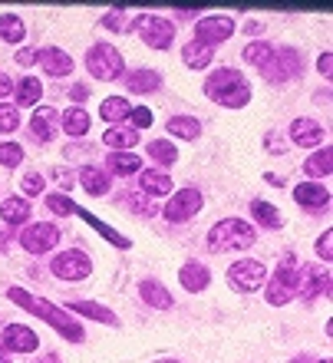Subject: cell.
Here are the masks:
<instances>
[{"mask_svg": "<svg viewBox=\"0 0 333 363\" xmlns=\"http://www.w3.org/2000/svg\"><path fill=\"white\" fill-rule=\"evenodd\" d=\"M57 109H50V106H40L33 119H30V133L37 143H50V139H57Z\"/></svg>", "mask_w": 333, "mask_h": 363, "instance_id": "2e32d148", "label": "cell"}, {"mask_svg": "<svg viewBox=\"0 0 333 363\" xmlns=\"http://www.w3.org/2000/svg\"><path fill=\"white\" fill-rule=\"evenodd\" d=\"M86 67L96 79H119L123 77V53L109 43H96L89 53H86Z\"/></svg>", "mask_w": 333, "mask_h": 363, "instance_id": "5b68a950", "label": "cell"}, {"mask_svg": "<svg viewBox=\"0 0 333 363\" xmlns=\"http://www.w3.org/2000/svg\"><path fill=\"white\" fill-rule=\"evenodd\" d=\"M60 123H63V129H67L69 135H86L89 133V116H86V109H79V106L67 109V113L60 116Z\"/></svg>", "mask_w": 333, "mask_h": 363, "instance_id": "4dcf8cb0", "label": "cell"}, {"mask_svg": "<svg viewBox=\"0 0 333 363\" xmlns=\"http://www.w3.org/2000/svg\"><path fill=\"white\" fill-rule=\"evenodd\" d=\"M109 169H113L115 175H135L142 169V159L135 152H113L109 155Z\"/></svg>", "mask_w": 333, "mask_h": 363, "instance_id": "1f68e13d", "label": "cell"}, {"mask_svg": "<svg viewBox=\"0 0 333 363\" xmlns=\"http://www.w3.org/2000/svg\"><path fill=\"white\" fill-rule=\"evenodd\" d=\"M327 284H330V274H320L317 268H307L304 281H297V294L310 301V297H317L320 291H327Z\"/></svg>", "mask_w": 333, "mask_h": 363, "instance_id": "603a6c76", "label": "cell"}, {"mask_svg": "<svg viewBox=\"0 0 333 363\" xmlns=\"http://www.w3.org/2000/svg\"><path fill=\"white\" fill-rule=\"evenodd\" d=\"M73 311L83 317H93V320H99V324H109V327H119V317L113 314V311H106L103 304H93V301H73Z\"/></svg>", "mask_w": 333, "mask_h": 363, "instance_id": "d4e9b609", "label": "cell"}, {"mask_svg": "<svg viewBox=\"0 0 333 363\" xmlns=\"http://www.w3.org/2000/svg\"><path fill=\"white\" fill-rule=\"evenodd\" d=\"M333 169V152L330 149H320V152H314L310 159L304 162V172L310 175V179H327Z\"/></svg>", "mask_w": 333, "mask_h": 363, "instance_id": "f546056e", "label": "cell"}, {"mask_svg": "<svg viewBox=\"0 0 333 363\" xmlns=\"http://www.w3.org/2000/svg\"><path fill=\"white\" fill-rule=\"evenodd\" d=\"M261 73H264V79H271V83H287V79H294L297 73H300V53L290 47H277L274 53H271V60L261 67Z\"/></svg>", "mask_w": 333, "mask_h": 363, "instance_id": "52a82bcc", "label": "cell"}, {"mask_svg": "<svg viewBox=\"0 0 333 363\" xmlns=\"http://www.w3.org/2000/svg\"><path fill=\"white\" fill-rule=\"evenodd\" d=\"M20 189L27 191V195H40V191H43V179H40L37 172H30V175H23V182H20Z\"/></svg>", "mask_w": 333, "mask_h": 363, "instance_id": "7bdbcfd3", "label": "cell"}, {"mask_svg": "<svg viewBox=\"0 0 333 363\" xmlns=\"http://www.w3.org/2000/svg\"><path fill=\"white\" fill-rule=\"evenodd\" d=\"M129 119H132V129L139 133V129H145V125H152V113L145 109V106H135L132 113H129Z\"/></svg>", "mask_w": 333, "mask_h": 363, "instance_id": "b9f144b4", "label": "cell"}, {"mask_svg": "<svg viewBox=\"0 0 333 363\" xmlns=\"http://www.w3.org/2000/svg\"><path fill=\"white\" fill-rule=\"evenodd\" d=\"M320 363H330V360H320Z\"/></svg>", "mask_w": 333, "mask_h": 363, "instance_id": "db71d44e", "label": "cell"}, {"mask_svg": "<svg viewBox=\"0 0 333 363\" xmlns=\"http://www.w3.org/2000/svg\"><path fill=\"white\" fill-rule=\"evenodd\" d=\"M37 63L43 67V73H50V77H69V73H73V57H69L67 50H60V47L40 50Z\"/></svg>", "mask_w": 333, "mask_h": 363, "instance_id": "5bb4252c", "label": "cell"}, {"mask_svg": "<svg viewBox=\"0 0 333 363\" xmlns=\"http://www.w3.org/2000/svg\"><path fill=\"white\" fill-rule=\"evenodd\" d=\"M10 89H13V83H10V77H7V73H0V99H7V96H10Z\"/></svg>", "mask_w": 333, "mask_h": 363, "instance_id": "c3c4849f", "label": "cell"}, {"mask_svg": "<svg viewBox=\"0 0 333 363\" xmlns=\"http://www.w3.org/2000/svg\"><path fill=\"white\" fill-rule=\"evenodd\" d=\"M169 133L179 135V139H198L201 125H198V119H191V116H171V119H169Z\"/></svg>", "mask_w": 333, "mask_h": 363, "instance_id": "e575fe53", "label": "cell"}, {"mask_svg": "<svg viewBox=\"0 0 333 363\" xmlns=\"http://www.w3.org/2000/svg\"><path fill=\"white\" fill-rule=\"evenodd\" d=\"M0 37L7 40V43H20V40L27 37L23 20H20L17 13H4V17H0Z\"/></svg>", "mask_w": 333, "mask_h": 363, "instance_id": "836d02e7", "label": "cell"}, {"mask_svg": "<svg viewBox=\"0 0 333 363\" xmlns=\"http://www.w3.org/2000/svg\"><path fill=\"white\" fill-rule=\"evenodd\" d=\"M129 113H132V106H129V99H123V96H109V99L99 106V116H103L109 125H119L123 119H129Z\"/></svg>", "mask_w": 333, "mask_h": 363, "instance_id": "7402d4cb", "label": "cell"}, {"mask_svg": "<svg viewBox=\"0 0 333 363\" xmlns=\"http://www.w3.org/2000/svg\"><path fill=\"white\" fill-rule=\"evenodd\" d=\"M53 274L63 277V281H83V277H89V271H93V261L86 258L83 251H63V255H57L53 258Z\"/></svg>", "mask_w": 333, "mask_h": 363, "instance_id": "8fae6325", "label": "cell"}, {"mask_svg": "<svg viewBox=\"0 0 333 363\" xmlns=\"http://www.w3.org/2000/svg\"><path fill=\"white\" fill-rule=\"evenodd\" d=\"M79 185H83L89 195H106L109 191V175L103 169H96V165H86L83 172H79Z\"/></svg>", "mask_w": 333, "mask_h": 363, "instance_id": "cb8c5ba5", "label": "cell"}, {"mask_svg": "<svg viewBox=\"0 0 333 363\" xmlns=\"http://www.w3.org/2000/svg\"><path fill=\"white\" fill-rule=\"evenodd\" d=\"M254 228H251L248 221L241 218H225L218 221L215 228L208 231V245L215 251H241V248H251L254 245Z\"/></svg>", "mask_w": 333, "mask_h": 363, "instance_id": "3957f363", "label": "cell"}, {"mask_svg": "<svg viewBox=\"0 0 333 363\" xmlns=\"http://www.w3.org/2000/svg\"><path fill=\"white\" fill-rule=\"evenodd\" d=\"M139 294H142L145 304L159 307V311H169V307H171V294L165 291L162 284H159V281H142V284H139Z\"/></svg>", "mask_w": 333, "mask_h": 363, "instance_id": "484cf974", "label": "cell"}, {"mask_svg": "<svg viewBox=\"0 0 333 363\" xmlns=\"http://www.w3.org/2000/svg\"><path fill=\"white\" fill-rule=\"evenodd\" d=\"M40 96H43V86H40V79L23 77V79L17 83V103H20V106H37Z\"/></svg>", "mask_w": 333, "mask_h": 363, "instance_id": "d590c367", "label": "cell"}, {"mask_svg": "<svg viewBox=\"0 0 333 363\" xmlns=\"http://www.w3.org/2000/svg\"><path fill=\"white\" fill-rule=\"evenodd\" d=\"M201 211V191L198 189H181L175 191L165 205V218L169 221H188Z\"/></svg>", "mask_w": 333, "mask_h": 363, "instance_id": "7c38bea8", "label": "cell"}, {"mask_svg": "<svg viewBox=\"0 0 333 363\" xmlns=\"http://www.w3.org/2000/svg\"><path fill=\"white\" fill-rule=\"evenodd\" d=\"M0 363H7V360H4V357H0Z\"/></svg>", "mask_w": 333, "mask_h": 363, "instance_id": "f5cc1de1", "label": "cell"}, {"mask_svg": "<svg viewBox=\"0 0 333 363\" xmlns=\"http://www.w3.org/2000/svg\"><path fill=\"white\" fill-rule=\"evenodd\" d=\"M271 53H274V47H267V43H261V40H257V43H251V47H244V60H248L251 67H257V69L271 60Z\"/></svg>", "mask_w": 333, "mask_h": 363, "instance_id": "74e56055", "label": "cell"}, {"mask_svg": "<svg viewBox=\"0 0 333 363\" xmlns=\"http://www.w3.org/2000/svg\"><path fill=\"white\" fill-rule=\"evenodd\" d=\"M17 125H20V113H17V106L0 103V133H13Z\"/></svg>", "mask_w": 333, "mask_h": 363, "instance_id": "ab89813d", "label": "cell"}, {"mask_svg": "<svg viewBox=\"0 0 333 363\" xmlns=\"http://www.w3.org/2000/svg\"><path fill=\"white\" fill-rule=\"evenodd\" d=\"M264 277H267V268L261 261H238V264L228 268V284L235 291H244V294L257 291V287L264 284Z\"/></svg>", "mask_w": 333, "mask_h": 363, "instance_id": "9c48e42d", "label": "cell"}, {"mask_svg": "<svg viewBox=\"0 0 333 363\" xmlns=\"http://www.w3.org/2000/svg\"><path fill=\"white\" fill-rule=\"evenodd\" d=\"M73 215H83V221H89V225H93V228L99 231V235H103L106 241H113L115 248H123V251H125V248H129V245H132V241H129V238H123V235H119V231H115V228H109L106 221H99V218H96V215H89V211H83V208H79V205H77V211H73Z\"/></svg>", "mask_w": 333, "mask_h": 363, "instance_id": "4316f807", "label": "cell"}, {"mask_svg": "<svg viewBox=\"0 0 333 363\" xmlns=\"http://www.w3.org/2000/svg\"><path fill=\"white\" fill-rule=\"evenodd\" d=\"M317 67H320V73H324L327 79L333 77V53H330V50H327L324 57H320V63H317Z\"/></svg>", "mask_w": 333, "mask_h": 363, "instance_id": "bcb514c9", "label": "cell"}, {"mask_svg": "<svg viewBox=\"0 0 333 363\" xmlns=\"http://www.w3.org/2000/svg\"><path fill=\"white\" fill-rule=\"evenodd\" d=\"M179 277H181V287H185V291H191V294L205 291V287H208V281H211L208 268H205V264H198V261H188V264L179 271Z\"/></svg>", "mask_w": 333, "mask_h": 363, "instance_id": "ac0fdd59", "label": "cell"}, {"mask_svg": "<svg viewBox=\"0 0 333 363\" xmlns=\"http://www.w3.org/2000/svg\"><path fill=\"white\" fill-rule=\"evenodd\" d=\"M47 208L53 211V215H73L77 205H73L67 195H57V191H53V195H47Z\"/></svg>", "mask_w": 333, "mask_h": 363, "instance_id": "60d3db41", "label": "cell"}, {"mask_svg": "<svg viewBox=\"0 0 333 363\" xmlns=\"http://www.w3.org/2000/svg\"><path fill=\"white\" fill-rule=\"evenodd\" d=\"M57 179H60V185H63V189H69V185H73V175H69L67 169H60V172H57Z\"/></svg>", "mask_w": 333, "mask_h": 363, "instance_id": "681fc988", "label": "cell"}, {"mask_svg": "<svg viewBox=\"0 0 333 363\" xmlns=\"http://www.w3.org/2000/svg\"><path fill=\"white\" fill-rule=\"evenodd\" d=\"M139 185H142L145 195L162 199V195H169V191H171V175H165L162 169H145L142 179H139Z\"/></svg>", "mask_w": 333, "mask_h": 363, "instance_id": "ffe728a7", "label": "cell"}, {"mask_svg": "<svg viewBox=\"0 0 333 363\" xmlns=\"http://www.w3.org/2000/svg\"><path fill=\"white\" fill-rule=\"evenodd\" d=\"M20 245L30 251V255H47L60 245V228L57 225H50V221H37V225H30L23 235H20Z\"/></svg>", "mask_w": 333, "mask_h": 363, "instance_id": "ba28073f", "label": "cell"}, {"mask_svg": "<svg viewBox=\"0 0 333 363\" xmlns=\"http://www.w3.org/2000/svg\"><path fill=\"white\" fill-rule=\"evenodd\" d=\"M103 143L109 145V149H135V143H139V133H135L132 125H109L103 133Z\"/></svg>", "mask_w": 333, "mask_h": 363, "instance_id": "d6986e66", "label": "cell"}, {"mask_svg": "<svg viewBox=\"0 0 333 363\" xmlns=\"http://www.w3.org/2000/svg\"><path fill=\"white\" fill-rule=\"evenodd\" d=\"M294 199L304 205V208H327L330 205V191L327 189H320L317 182H304V185H297L294 189Z\"/></svg>", "mask_w": 333, "mask_h": 363, "instance_id": "e0dca14e", "label": "cell"}, {"mask_svg": "<svg viewBox=\"0 0 333 363\" xmlns=\"http://www.w3.org/2000/svg\"><path fill=\"white\" fill-rule=\"evenodd\" d=\"M149 152H152L155 162H162V165H171L179 159V149L171 143H162V139H152V143H149Z\"/></svg>", "mask_w": 333, "mask_h": 363, "instance_id": "8d00e7d4", "label": "cell"}, {"mask_svg": "<svg viewBox=\"0 0 333 363\" xmlns=\"http://www.w3.org/2000/svg\"><path fill=\"white\" fill-rule=\"evenodd\" d=\"M7 297L13 301V304H20L23 311H30V314H37L40 320H47L53 330H60V334L67 337V340H83V327L73 320V317L67 314V311H60L57 304H50V301H43V297H37V294H27L23 287H10L7 291Z\"/></svg>", "mask_w": 333, "mask_h": 363, "instance_id": "6da1fadb", "label": "cell"}, {"mask_svg": "<svg viewBox=\"0 0 333 363\" xmlns=\"http://www.w3.org/2000/svg\"><path fill=\"white\" fill-rule=\"evenodd\" d=\"M294 294H297V261L294 255H284L281 268L267 281V304L284 307L287 301H294Z\"/></svg>", "mask_w": 333, "mask_h": 363, "instance_id": "277c9868", "label": "cell"}, {"mask_svg": "<svg viewBox=\"0 0 333 363\" xmlns=\"http://www.w3.org/2000/svg\"><path fill=\"white\" fill-rule=\"evenodd\" d=\"M205 93H208L215 103L228 106V109H241V106H248V99H251L248 79L231 67L215 69V73L205 79Z\"/></svg>", "mask_w": 333, "mask_h": 363, "instance_id": "7a4b0ae2", "label": "cell"}, {"mask_svg": "<svg viewBox=\"0 0 333 363\" xmlns=\"http://www.w3.org/2000/svg\"><path fill=\"white\" fill-rule=\"evenodd\" d=\"M290 139L297 145H304V149H317L327 139V129L320 123H314V119H294L290 123Z\"/></svg>", "mask_w": 333, "mask_h": 363, "instance_id": "9a60e30c", "label": "cell"}, {"mask_svg": "<svg viewBox=\"0 0 333 363\" xmlns=\"http://www.w3.org/2000/svg\"><path fill=\"white\" fill-rule=\"evenodd\" d=\"M317 255H320L324 261L333 258V231H324V235H320V241H317Z\"/></svg>", "mask_w": 333, "mask_h": 363, "instance_id": "f6af8a7d", "label": "cell"}, {"mask_svg": "<svg viewBox=\"0 0 333 363\" xmlns=\"http://www.w3.org/2000/svg\"><path fill=\"white\" fill-rule=\"evenodd\" d=\"M181 60H185V67H191V69H205V67H211V60H215V47H205L198 40H191L188 47L181 50Z\"/></svg>", "mask_w": 333, "mask_h": 363, "instance_id": "44dd1931", "label": "cell"}, {"mask_svg": "<svg viewBox=\"0 0 333 363\" xmlns=\"http://www.w3.org/2000/svg\"><path fill=\"white\" fill-rule=\"evenodd\" d=\"M0 218L10 221V225H20V221L30 218V205L23 199H4V205H0Z\"/></svg>", "mask_w": 333, "mask_h": 363, "instance_id": "d6a6232c", "label": "cell"}, {"mask_svg": "<svg viewBox=\"0 0 333 363\" xmlns=\"http://www.w3.org/2000/svg\"><path fill=\"white\" fill-rule=\"evenodd\" d=\"M69 96H73V99H86V96H89V89H86V86H73V89H69Z\"/></svg>", "mask_w": 333, "mask_h": 363, "instance_id": "f907efd6", "label": "cell"}, {"mask_svg": "<svg viewBox=\"0 0 333 363\" xmlns=\"http://www.w3.org/2000/svg\"><path fill=\"white\" fill-rule=\"evenodd\" d=\"M231 33H235V20L225 17V13H218V17H201L198 23H195V40L205 43V47H218Z\"/></svg>", "mask_w": 333, "mask_h": 363, "instance_id": "30bf717a", "label": "cell"}, {"mask_svg": "<svg viewBox=\"0 0 333 363\" xmlns=\"http://www.w3.org/2000/svg\"><path fill=\"white\" fill-rule=\"evenodd\" d=\"M251 215H254L257 221H261V225H267V228H281V225H284V218H281V211L274 208V205H271V201H264V199H254L251 201Z\"/></svg>", "mask_w": 333, "mask_h": 363, "instance_id": "f1b7e54d", "label": "cell"}, {"mask_svg": "<svg viewBox=\"0 0 333 363\" xmlns=\"http://www.w3.org/2000/svg\"><path fill=\"white\" fill-rule=\"evenodd\" d=\"M159 363H179V360H159Z\"/></svg>", "mask_w": 333, "mask_h": 363, "instance_id": "816d5d0a", "label": "cell"}, {"mask_svg": "<svg viewBox=\"0 0 333 363\" xmlns=\"http://www.w3.org/2000/svg\"><path fill=\"white\" fill-rule=\"evenodd\" d=\"M125 86L132 89V93H152V89L162 86V73H155V69H139L132 77L125 79Z\"/></svg>", "mask_w": 333, "mask_h": 363, "instance_id": "83f0119b", "label": "cell"}, {"mask_svg": "<svg viewBox=\"0 0 333 363\" xmlns=\"http://www.w3.org/2000/svg\"><path fill=\"white\" fill-rule=\"evenodd\" d=\"M17 63H20V67H33V63H37V50H20Z\"/></svg>", "mask_w": 333, "mask_h": 363, "instance_id": "7dc6e473", "label": "cell"}, {"mask_svg": "<svg viewBox=\"0 0 333 363\" xmlns=\"http://www.w3.org/2000/svg\"><path fill=\"white\" fill-rule=\"evenodd\" d=\"M23 162V149H20L17 143H0V165H7V169H13V165Z\"/></svg>", "mask_w": 333, "mask_h": 363, "instance_id": "f35d334b", "label": "cell"}, {"mask_svg": "<svg viewBox=\"0 0 333 363\" xmlns=\"http://www.w3.org/2000/svg\"><path fill=\"white\" fill-rule=\"evenodd\" d=\"M132 27L139 30V37H142L145 47H152V50H169L171 37H175V27H171V20L155 17V13H142V17H135Z\"/></svg>", "mask_w": 333, "mask_h": 363, "instance_id": "8992f818", "label": "cell"}, {"mask_svg": "<svg viewBox=\"0 0 333 363\" xmlns=\"http://www.w3.org/2000/svg\"><path fill=\"white\" fill-rule=\"evenodd\" d=\"M103 27H109V30H119V33H125V30H132V23H125V17H123V13H106V17H103Z\"/></svg>", "mask_w": 333, "mask_h": 363, "instance_id": "ee69618b", "label": "cell"}, {"mask_svg": "<svg viewBox=\"0 0 333 363\" xmlns=\"http://www.w3.org/2000/svg\"><path fill=\"white\" fill-rule=\"evenodd\" d=\"M0 344L7 347V350H13V354H33L40 347L37 334L30 330V327L23 324H7L4 327V334H0Z\"/></svg>", "mask_w": 333, "mask_h": 363, "instance_id": "4fadbf2b", "label": "cell"}]
</instances>
